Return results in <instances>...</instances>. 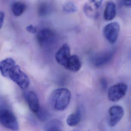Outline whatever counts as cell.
Wrapping results in <instances>:
<instances>
[{"mask_svg": "<svg viewBox=\"0 0 131 131\" xmlns=\"http://www.w3.org/2000/svg\"><path fill=\"white\" fill-rule=\"evenodd\" d=\"M0 72L3 76L13 81L23 90L27 89L30 85L28 76L12 58H6L0 62Z\"/></svg>", "mask_w": 131, "mask_h": 131, "instance_id": "1", "label": "cell"}, {"mask_svg": "<svg viewBox=\"0 0 131 131\" xmlns=\"http://www.w3.org/2000/svg\"><path fill=\"white\" fill-rule=\"evenodd\" d=\"M71 92L66 88H60L54 90L50 96L51 105L56 111L65 110L68 106L71 101Z\"/></svg>", "mask_w": 131, "mask_h": 131, "instance_id": "2", "label": "cell"}, {"mask_svg": "<svg viewBox=\"0 0 131 131\" xmlns=\"http://www.w3.org/2000/svg\"><path fill=\"white\" fill-rule=\"evenodd\" d=\"M0 124L11 130L17 131L19 129L16 116L10 110L5 107H0Z\"/></svg>", "mask_w": 131, "mask_h": 131, "instance_id": "3", "label": "cell"}, {"mask_svg": "<svg viewBox=\"0 0 131 131\" xmlns=\"http://www.w3.org/2000/svg\"><path fill=\"white\" fill-rule=\"evenodd\" d=\"M37 40L39 45L43 48L51 47L56 41V33L53 30L48 28H44L38 33Z\"/></svg>", "mask_w": 131, "mask_h": 131, "instance_id": "4", "label": "cell"}, {"mask_svg": "<svg viewBox=\"0 0 131 131\" xmlns=\"http://www.w3.org/2000/svg\"><path fill=\"white\" fill-rule=\"evenodd\" d=\"M127 88V85L123 83H118L112 86L108 91L109 101L112 102L120 101L126 94Z\"/></svg>", "mask_w": 131, "mask_h": 131, "instance_id": "5", "label": "cell"}, {"mask_svg": "<svg viewBox=\"0 0 131 131\" xmlns=\"http://www.w3.org/2000/svg\"><path fill=\"white\" fill-rule=\"evenodd\" d=\"M120 31L119 24L117 22H112L105 26L103 29V34L108 42L114 43L117 40Z\"/></svg>", "mask_w": 131, "mask_h": 131, "instance_id": "6", "label": "cell"}, {"mask_svg": "<svg viewBox=\"0 0 131 131\" xmlns=\"http://www.w3.org/2000/svg\"><path fill=\"white\" fill-rule=\"evenodd\" d=\"M114 54V51L111 50L95 54L91 57V62L95 67H102L111 61Z\"/></svg>", "mask_w": 131, "mask_h": 131, "instance_id": "7", "label": "cell"}, {"mask_svg": "<svg viewBox=\"0 0 131 131\" xmlns=\"http://www.w3.org/2000/svg\"><path fill=\"white\" fill-rule=\"evenodd\" d=\"M124 114L123 107L119 105H114L109 110L108 125L111 127L115 126L121 120Z\"/></svg>", "mask_w": 131, "mask_h": 131, "instance_id": "8", "label": "cell"}, {"mask_svg": "<svg viewBox=\"0 0 131 131\" xmlns=\"http://www.w3.org/2000/svg\"><path fill=\"white\" fill-rule=\"evenodd\" d=\"M71 56L70 47L67 44H64L56 52L55 58L56 61L59 64L65 67Z\"/></svg>", "mask_w": 131, "mask_h": 131, "instance_id": "9", "label": "cell"}, {"mask_svg": "<svg viewBox=\"0 0 131 131\" xmlns=\"http://www.w3.org/2000/svg\"><path fill=\"white\" fill-rule=\"evenodd\" d=\"M28 104L31 111L37 114L40 109L39 100L36 93L34 92H29L27 97Z\"/></svg>", "mask_w": 131, "mask_h": 131, "instance_id": "10", "label": "cell"}, {"mask_svg": "<svg viewBox=\"0 0 131 131\" xmlns=\"http://www.w3.org/2000/svg\"><path fill=\"white\" fill-rule=\"evenodd\" d=\"M116 7L112 1L107 2L104 12V18L107 21H111L115 17L116 15Z\"/></svg>", "mask_w": 131, "mask_h": 131, "instance_id": "11", "label": "cell"}, {"mask_svg": "<svg viewBox=\"0 0 131 131\" xmlns=\"http://www.w3.org/2000/svg\"><path fill=\"white\" fill-rule=\"evenodd\" d=\"M81 67V63L77 55H71L69 58L65 68L71 71H78Z\"/></svg>", "mask_w": 131, "mask_h": 131, "instance_id": "12", "label": "cell"}, {"mask_svg": "<svg viewBox=\"0 0 131 131\" xmlns=\"http://www.w3.org/2000/svg\"><path fill=\"white\" fill-rule=\"evenodd\" d=\"M26 5L23 2H17L12 5V10L14 15L20 16L23 14L26 9Z\"/></svg>", "mask_w": 131, "mask_h": 131, "instance_id": "13", "label": "cell"}, {"mask_svg": "<svg viewBox=\"0 0 131 131\" xmlns=\"http://www.w3.org/2000/svg\"><path fill=\"white\" fill-rule=\"evenodd\" d=\"M81 121V115L79 112H77L71 114L68 116L66 123L70 127H75L79 124Z\"/></svg>", "mask_w": 131, "mask_h": 131, "instance_id": "14", "label": "cell"}, {"mask_svg": "<svg viewBox=\"0 0 131 131\" xmlns=\"http://www.w3.org/2000/svg\"><path fill=\"white\" fill-rule=\"evenodd\" d=\"M97 10L90 3H87L84 7V11L88 17L91 18L97 17L98 15Z\"/></svg>", "mask_w": 131, "mask_h": 131, "instance_id": "15", "label": "cell"}, {"mask_svg": "<svg viewBox=\"0 0 131 131\" xmlns=\"http://www.w3.org/2000/svg\"><path fill=\"white\" fill-rule=\"evenodd\" d=\"M50 6L47 2L40 3L38 7V13L41 16H45L50 12Z\"/></svg>", "mask_w": 131, "mask_h": 131, "instance_id": "16", "label": "cell"}, {"mask_svg": "<svg viewBox=\"0 0 131 131\" xmlns=\"http://www.w3.org/2000/svg\"><path fill=\"white\" fill-rule=\"evenodd\" d=\"M63 10L66 13L71 14L76 12L77 8L73 2L69 1L64 4L63 7Z\"/></svg>", "mask_w": 131, "mask_h": 131, "instance_id": "17", "label": "cell"}, {"mask_svg": "<svg viewBox=\"0 0 131 131\" xmlns=\"http://www.w3.org/2000/svg\"><path fill=\"white\" fill-rule=\"evenodd\" d=\"M37 116L39 120L41 121H44L46 120L48 117V113L44 110L40 109V111L37 113Z\"/></svg>", "mask_w": 131, "mask_h": 131, "instance_id": "18", "label": "cell"}, {"mask_svg": "<svg viewBox=\"0 0 131 131\" xmlns=\"http://www.w3.org/2000/svg\"><path fill=\"white\" fill-rule=\"evenodd\" d=\"M103 1L104 0H89V3L97 10L100 8Z\"/></svg>", "mask_w": 131, "mask_h": 131, "instance_id": "19", "label": "cell"}, {"mask_svg": "<svg viewBox=\"0 0 131 131\" xmlns=\"http://www.w3.org/2000/svg\"><path fill=\"white\" fill-rule=\"evenodd\" d=\"M26 29L28 32L31 34H35L36 33L37 31L36 27H34L32 25H30L28 26L26 28Z\"/></svg>", "mask_w": 131, "mask_h": 131, "instance_id": "20", "label": "cell"}, {"mask_svg": "<svg viewBox=\"0 0 131 131\" xmlns=\"http://www.w3.org/2000/svg\"><path fill=\"white\" fill-rule=\"evenodd\" d=\"M4 17L5 14L4 12L0 11V29L3 25Z\"/></svg>", "mask_w": 131, "mask_h": 131, "instance_id": "21", "label": "cell"}, {"mask_svg": "<svg viewBox=\"0 0 131 131\" xmlns=\"http://www.w3.org/2000/svg\"><path fill=\"white\" fill-rule=\"evenodd\" d=\"M123 3L127 7H131V0H123Z\"/></svg>", "mask_w": 131, "mask_h": 131, "instance_id": "22", "label": "cell"}, {"mask_svg": "<svg viewBox=\"0 0 131 131\" xmlns=\"http://www.w3.org/2000/svg\"><path fill=\"white\" fill-rule=\"evenodd\" d=\"M47 131H61L60 129L57 126H53L50 127Z\"/></svg>", "mask_w": 131, "mask_h": 131, "instance_id": "23", "label": "cell"}, {"mask_svg": "<svg viewBox=\"0 0 131 131\" xmlns=\"http://www.w3.org/2000/svg\"><path fill=\"white\" fill-rule=\"evenodd\" d=\"M102 83H104V84H106V82H105V81H103V82H102ZM103 85H104V87H105V86H106V84H103Z\"/></svg>", "mask_w": 131, "mask_h": 131, "instance_id": "24", "label": "cell"}]
</instances>
